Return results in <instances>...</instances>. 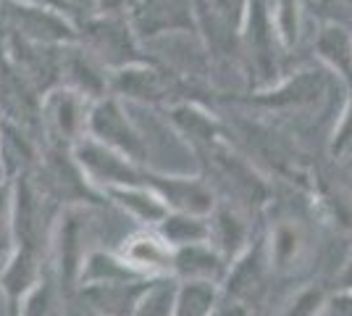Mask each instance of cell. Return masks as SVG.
<instances>
[{
    "instance_id": "6da1fadb",
    "label": "cell",
    "mask_w": 352,
    "mask_h": 316,
    "mask_svg": "<svg viewBox=\"0 0 352 316\" xmlns=\"http://www.w3.org/2000/svg\"><path fill=\"white\" fill-rule=\"evenodd\" d=\"M121 261L137 274V277H147L155 280L174 269V258L168 253L166 242L155 235H137L124 245L121 251Z\"/></svg>"
},
{
    "instance_id": "7a4b0ae2",
    "label": "cell",
    "mask_w": 352,
    "mask_h": 316,
    "mask_svg": "<svg viewBox=\"0 0 352 316\" xmlns=\"http://www.w3.org/2000/svg\"><path fill=\"white\" fill-rule=\"evenodd\" d=\"M153 282L142 287H129L126 282H111V285H98L87 290L89 314L98 316H132L140 301L145 298Z\"/></svg>"
},
{
    "instance_id": "3957f363",
    "label": "cell",
    "mask_w": 352,
    "mask_h": 316,
    "mask_svg": "<svg viewBox=\"0 0 352 316\" xmlns=\"http://www.w3.org/2000/svg\"><path fill=\"white\" fill-rule=\"evenodd\" d=\"M219 303V293L206 282H187L179 287L174 295V311L171 316H210Z\"/></svg>"
},
{
    "instance_id": "277c9868",
    "label": "cell",
    "mask_w": 352,
    "mask_h": 316,
    "mask_svg": "<svg viewBox=\"0 0 352 316\" xmlns=\"http://www.w3.org/2000/svg\"><path fill=\"white\" fill-rule=\"evenodd\" d=\"M174 295L166 287H150L132 316H171L174 311Z\"/></svg>"
},
{
    "instance_id": "5b68a950",
    "label": "cell",
    "mask_w": 352,
    "mask_h": 316,
    "mask_svg": "<svg viewBox=\"0 0 352 316\" xmlns=\"http://www.w3.org/2000/svg\"><path fill=\"white\" fill-rule=\"evenodd\" d=\"M323 306H326V298L318 290H310V293H302L281 316H318Z\"/></svg>"
},
{
    "instance_id": "8992f818",
    "label": "cell",
    "mask_w": 352,
    "mask_h": 316,
    "mask_svg": "<svg viewBox=\"0 0 352 316\" xmlns=\"http://www.w3.org/2000/svg\"><path fill=\"white\" fill-rule=\"evenodd\" d=\"M19 316H56L47 290H34L24 303V308L19 306Z\"/></svg>"
},
{
    "instance_id": "52a82bcc",
    "label": "cell",
    "mask_w": 352,
    "mask_h": 316,
    "mask_svg": "<svg viewBox=\"0 0 352 316\" xmlns=\"http://www.w3.org/2000/svg\"><path fill=\"white\" fill-rule=\"evenodd\" d=\"M210 316H252V314H250L248 306L234 301V303H216V308H213Z\"/></svg>"
},
{
    "instance_id": "ba28073f",
    "label": "cell",
    "mask_w": 352,
    "mask_h": 316,
    "mask_svg": "<svg viewBox=\"0 0 352 316\" xmlns=\"http://www.w3.org/2000/svg\"><path fill=\"white\" fill-rule=\"evenodd\" d=\"M8 316H19V306H11V311H8Z\"/></svg>"
},
{
    "instance_id": "9c48e42d",
    "label": "cell",
    "mask_w": 352,
    "mask_h": 316,
    "mask_svg": "<svg viewBox=\"0 0 352 316\" xmlns=\"http://www.w3.org/2000/svg\"><path fill=\"white\" fill-rule=\"evenodd\" d=\"M85 316H98V314H89V311H87V314H85Z\"/></svg>"
}]
</instances>
